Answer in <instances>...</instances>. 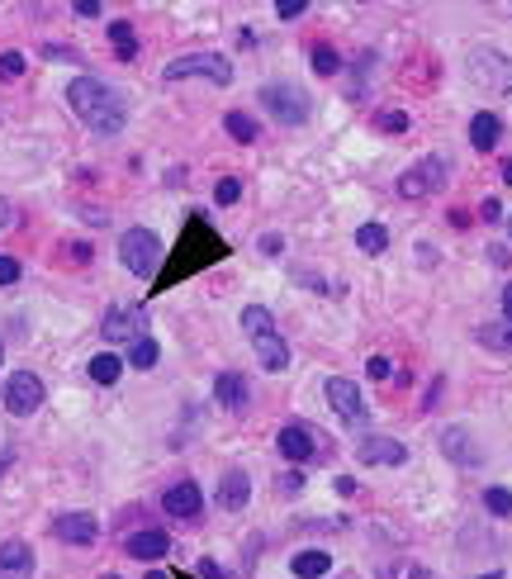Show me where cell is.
<instances>
[{
	"label": "cell",
	"instance_id": "1",
	"mask_svg": "<svg viewBox=\"0 0 512 579\" xmlns=\"http://www.w3.org/2000/svg\"><path fill=\"white\" fill-rule=\"evenodd\" d=\"M67 105H72V114L85 123V129L100 133V138L123 133V123H128L123 95L110 86V81H100V76H72L67 81Z\"/></svg>",
	"mask_w": 512,
	"mask_h": 579
},
{
	"label": "cell",
	"instance_id": "2",
	"mask_svg": "<svg viewBox=\"0 0 512 579\" xmlns=\"http://www.w3.org/2000/svg\"><path fill=\"white\" fill-rule=\"evenodd\" d=\"M223 257H228V242L209 229V219H204V214H190L185 233H181V247H176V261H171V271H157L153 295H162V290H171L176 280L195 276V271H204V266L223 261Z\"/></svg>",
	"mask_w": 512,
	"mask_h": 579
},
{
	"label": "cell",
	"instance_id": "3",
	"mask_svg": "<svg viewBox=\"0 0 512 579\" xmlns=\"http://www.w3.org/2000/svg\"><path fill=\"white\" fill-rule=\"evenodd\" d=\"M256 105H261L275 123H285V129H304L313 119V100L304 86H294V81H266L261 91H256Z\"/></svg>",
	"mask_w": 512,
	"mask_h": 579
},
{
	"label": "cell",
	"instance_id": "4",
	"mask_svg": "<svg viewBox=\"0 0 512 579\" xmlns=\"http://www.w3.org/2000/svg\"><path fill=\"white\" fill-rule=\"evenodd\" d=\"M162 252L166 247H162V238L153 229H123V238H119V261H123V271L138 276V280H147V276L157 280Z\"/></svg>",
	"mask_w": 512,
	"mask_h": 579
},
{
	"label": "cell",
	"instance_id": "5",
	"mask_svg": "<svg viewBox=\"0 0 512 579\" xmlns=\"http://www.w3.org/2000/svg\"><path fill=\"white\" fill-rule=\"evenodd\" d=\"M446 181H451V157H446V152H427V157H418L413 167L399 176V195L403 200H427V195L446 191Z\"/></svg>",
	"mask_w": 512,
	"mask_h": 579
},
{
	"label": "cell",
	"instance_id": "6",
	"mask_svg": "<svg viewBox=\"0 0 512 579\" xmlns=\"http://www.w3.org/2000/svg\"><path fill=\"white\" fill-rule=\"evenodd\" d=\"M166 81H213V86H232V62L223 53H185L171 57L162 67Z\"/></svg>",
	"mask_w": 512,
	"mask_h": 579
},
{
	"label": "cell",
	"instance_id": "7",
	"mask_svg": "<svg viewBox=\"0 0 512 579\" xmlns=\"http://www.w3.org/2000/svg\"><path fill=\"white\" fill-rule=\"evenodd\" d=\"M465 72H469L475 86L494 91V95H512V57L507 53H498V48H469Z\"/></svg>",
	"mask_w": 512,
	"mask_h": 579
},
{
	"label": "cell",
	"instance_id": "8",
	"mask_svg": "<svg viewBox=\"0 0 512 579\" xmlns=\"http://www.w3.org/2000/svg\"><path fill=\"white\" fill-rule=\"evenodd\" d=\"M0 399H5V408L15 413V418H29V413L43 408L48 389H43V380L34 376V370H15V376L5 380V389H0Z\"/></svg>",
	"mask_w": 512,
	"mask_h": 579
},
{
	"label": "cell",
	"instance_id": "9",
	"mask_svg": "<svg viewBox=\"0 0 512 579\" xmlns=\"http://www.w3.org/2000/svg\"><path fill=\"white\" fill-rule=\"evenodd\" d=\"M100 333H104V342H138V338H147V304H114V309H104Z\"/></svg>",
	"mask_w": 512,
	"mask_h": 579
},
{
	"label": "cell",
	"instance_id": "10",
	"mask_svg": "<svg viewBox=\"0 0 512 579\" xmlns=\"http://www.w3.org/2000/svg\"><path fill=\"white\" fill-rule=\"evenodd\" d=\"M275 451H281L290 466H309L318 456V432L304 418H294V423H285L281 432H275Z\"/></svg>",
	"mask_w": 512,
	"mask_h": 579
},
{
	"label": "cell",
	"instance_id": "11",
	"mask_svg": "<svg viewBox=\"0 0 512 579\" xmlns=\"http://www.w3.org/2000/svg\"><path fill=\"white\" fill-rule=\"evenodd\" d=\"M323 395H328V404H332V413H337L341 423H351V427L366 423V399H360V385H356V380L332 376V380L323 385Z\"/></svg>",
	"mask_w": 512,
	"mask_h": 579
},
{
	"label": "cell",
	"instance_id": "12",
	"mask_svg": "<svg viewBox=\"0 0 512 579\" xmlns=\"http://www.w3.org/2000/svg\"><path fill=\"white\" fill-rule=\"evenodd\" d=\"M162 508H166V518H176V523H200L204 494H200L195 480H176V485L162 494Z\"/></svg>",
	"mask_w": 512,
	"mask_h": 579
},
{
	"label": "cell",
	"instance_id": "13",
	"mask_svg": "<svg viewBox=\"0 0 512 579\" xmlns=\"http://www.w3.org/2000/svg\"><path fill=\"white\" fill-rule=\"evenodd\" d=\"M53 536L67 546H95L100 542V518L95 513H62L53 518Z\"/></svg>",
	"mask_w": 512,
	"mask_h": 579
},
{
	"label": "cell",
	"instance_id": "14",
	"mask_svg": "<svg viewBox=\"0 0 512 579\" xmlns=\"http://www.w3.org/2000/svg\"><path fill=\"white\" fill-rule=\"evenodd\" d=\"M356 461L360 466H409V447L399 437H366L356 447Z\"/></svg>",
	"mask_w": 512,
	"mask_h": 579
},
{
	"label": "cell",
	"instance_id": "15",
	"mask_svg": "<svg viewBox=\"0 0 512 579\" xmlns=\"http://www.w3.org/2000/svg\"><path fill=\"white\" fill-rule=\"evenodd\" d=\"M213 399H219V408H228V413H247V399H251L247 376H238V370H219V376H213Z\"/></svg>",
	"mask_w": 512,
	"mask_h": 579
},
{
	"label": "cell",
	"instance_id": "16",
	"mask_svg": "<svg viewBox=\"0 0 512 579\" xmlns=\"http://www.w3.org/2000/svg\"><path fill=\"white\" fill-rule=\"evenodd\" d=\"M441 451H446V461H456V466H465V470H475V466L484 461L479 442L469 437L465 427H446V432H441Z\"/></svg>",
	"mask_w": 512,
	"mask_h": 579
},
{
	"label": "cell",
	"instance_id": "17",
	"mask_svg": "<svg viewBox=\"0 0 512 579\" xmlns=\"http://www.w3.org/2000/svg\"><path fill=\"white\" fill-rule=\"evenodd\" d=\"M0 579H34V551H29V542H19V536L0 542Z\"/></svg>",
	"mask_w": 512,
	"mask_h": 579
},
{
	"label": "cell",
	"instance_id": "18",
	"mask_svg": "<svg viewBox=\"0 0 512 579\" xmlns=\"http://www.w3.org/2000/svg\"><path fill=\"white\" fill-rule=\"evenodd\" d=\"M213 499H219L223 513H242L247 499H251V475L247 470H228L219 480V494H213Z\"/></svg>",
	"mask_w": 512,
	"mask_h": 579
},
{
	"label": "cell",
	"instance_id": "19",
	"mask_svg": "<svg viewBox=\"0 0 512 579\" xmlns=\"http://www.w3.org/2000/svg\"><path fill=\"white\" fill-rule=\"evenodd\" d=\"M123 551L133 555V561H162V555L171 551V536L162 527H143V532H133L123 542Z\"/></svg>",
	"mask_w": 512,
	"mask_h": 579
},
{
	"label": "cell",
	"instance_id": "20",
	"mask_svg": "<svg viewBox=\"0 0 512 579\" xmlns=\"http://www.w3.org/2000/svg\"><path fill=\"white\" fill-rule=\"evenodd\" d=\"M251 347H256V361H261V370H271V376H281V370L290 366V342L281 333H256Z\"/></svg>",
	"mask_w": 512,
	"mask_h": 579
},
{
	"label": "cell",
	"instance_id": "21",
	"mask_svg": "<svg viewBox=\"0 0 512 579\" xmlns=\"http://www.w3.org/2000/svg\"><path fill=\"white\" fill-rule=\"evenodd\" d=\"M498 142H503V119L479 110L475 119H469V148H475V152H494Z\"/></svg>",
	"mask_w": 512,
	"mask_h": 579
},
{
	"label": "cell",
	"instance_id": "22",
	"mask_svg": "<svg viewBox=\"0 0 512 579\" xmlns=\"http://www.w3.org/2000/svg\"><path fill=\"white\" fill-rule=\"evenodd\" d=\"M290 570H294V579H323V574H332V555L328 551H299L290 561Z\"/></svg>",
	"mask_w": 512,
	"mask_h": 579
},
{
	"label": "cell",
	"instance_id": "23",
	"mask_svg": "<svg viewBox=\"0 0 512 579\" xmlns=\"http://www.w3.org/2000/svg\"><path fill=\"white\" fill-rule=\"evenodd\" d=\"M85 370H91V380H95V385H119V376H123V357H119V351H95Z\"/></svg>",
	"mask_w": 512,
	"mask_h": 579
},
{
	"label": "cell",
	"instance_id": "24",
	"mask_svg": "<svg viewBox=\"0 0 512 579\" xmlns=\"http://www.w3.org/2000/svg\"><path fill=\"white\" fill-rule=\"evenodd\" d=\"M110 38H114V57L119 62H133L138 57V34L128 19H110Z\"/></svg>",
	"mask_w": 512,
	"mask_h": 579
},
{
	"label": "cell",
	"instance_id": "25",
	"mask_svg": "<svg viewBox=\"0 0 512 579\" xmlns=\"http://www.w3.org/2000/svg\"><path fill=\"white\" fill-rule=\"evenodd\" d=\"M223 129L232 133V142H256V133H261V123H256L247 110H228V114H223Z\"/></svg>",
	"mask_w": 512,
	"mask_h": 579
},
{
	"label": "cell",
	"instance_id": "26",
	"mask_svg": "<svg viewBox=\"0 0 512 579\" xmlns=\"http://www.w3.org/2000/svg\"><path fill=\"white\" fill-rule=\"evenodd\" d=\"M356 247L366 257H379L384 247H389V229H384V223H360V229H356Z\"/></svg>",
	"mask_w": 512,
	"mask_h": 579
},
{
	"label": "cell",
	"instance_id": "27",
	"mask_svg": "<svg viewBox=\"0 0 512 579\" xmlns=\"http://www.w3.org/2000/svg\"><path fill=\"white\" fill-rule=\"evenodd\" d=\"M133 370H153L157 361H162V347L153 342V338H138V342H128V357H123Z\"/></svg>",
	"mask_w": 512,
	"mask_h": 579
},
{
	"label": "cell",
	"instance_id": "28",
	"mask_svg": "<svg viewBox=\"0 0 512 579\" xmlns=\"http://www.w3.org/2000/svg\"><path fill=\"white\" fill-rule=\"evenodd\" d=\"M242 333L247 338H256V333H275V314L266 304H247L242 309Z\"/></svg>",
	"mask_w": 512,
	"mask_h": 579
},
{
	"label": "cell",
	"instance_id": "29",
	"mask_svg": "<svg viewBox=\"0 0 512 579\" xmlns=\"http://www.w3.org/2000/svg\"><path fill=\"white\" fill-rule=\"evenodd\" d=\"M479 342L488 351H507V357H512V323H484L479 328Z\"/></svg>",
	"mask_w": 512,
	"mask_h": 579
},
{
	"label": "cell",
	"instance_id": "30",
	"mask_svg": "<svg viewBox=\"0 0 512 579\" xmlns=\"http://www.w3.org/2000/svg\"><path fill=\"white\" fill-rule=\"evenodd\" d=\"M484 508L494 513V518H512V489L488 485V489H484Z\"/></svg>",
	"mask_w": 512,
	"mask_h": 579
},
{
	"label": "cell",
	"instance_id": "31",
	"mask_svg": "<svg viewBox=\"0 0 512 579\" xmlns=\"http://www.w3.org/2000/svg\"><path fill=\"white\" fill-rule=\"evenodd\" d=\"M313 72H318V76H337V72H341V53L328 48V44H318V48H313Z\"/></svg>",
	"mask_w": 512,
	"mask_h": 579
},
{
	"label": "cell",
	"instance_id": "32",
	"mask_svg": "<svg viewBox=\"0 0 512 579\" xmlns=\"http://www.w3.org/2000/svg\"><path fill=\"white\" fill-rule=\"evenodd\" d=\"M375 129H379V133H409L413 119L403 114V110H384V114H375Z\"/></svg>",
	"mask_w": 512,
	"mask_h": 579
},
{
	"label": "cell",
	"instance_id": "33",
	"mask_svg": "<svg viewBox=\"0 0 512 579\" xmlns=\"http://www.w3.org/2000/svg\"><path fill=\"white\" fill-rule=\"evenodd\" d=\"M213 200H219V204H238L242 200V181L238 176H223L219 185H213Z\"/></svg>",
	"mask_w": 512,
	"mask_h": 579
},
{
	"label": "cell",
	"instance_id": "34",
	"mask_svg": "<svg viewBox=\"0 0 512 579\" xmlns=\"http://www.w3.org/2000/svg\"><path fill=\"white\" fill-rule=\"evenodd\" d=\"M15 76H25V53H0V81H15Z\"/></svg>",
	"mask_w": 512,
	"mask_h": 579
},
{
	"label": "cell",
	"instance_id": "35",
	"mask_svg": "<svg viewBox=\"0 0 512 579\" xmlns=\"http://www.w3.org/2000/svg\"><path fill=\"white\" fill-rule=\"evenodd\" d=\"M19 276H25V266H19L15 257H0V285H15Z\"/></svg>",
	"mask_w": 512,
	"mask_h": 579
},
{
	"label": "cell",
	"instance_id": "36",
	"mask_svg": "<svg viewBox=\"0 0 512 579\" xmlns=\"http://www.w3.org/2000/svg\"><path fill=\"white\" fill-rule=\"evenodd\" d=\"M366 370H370V380H389V376H394L389 357H370V361H366Z\"/></svg>",
	"mask_w": 512,
	"mask_h": 579
},
{
	"label": "cell",
	"instance_id": "37",
	"mask_svg": "<svg viewBox=\"0 0 512 579\" xmlns=\"http://www.w3.org/2000/svg\"><path fill=\"white\" fill-rule=\"evenodd\" d=\"M304 10H309L304 0H281V5H275V15H281V19H299Z\"/></svg>",
	"mask_w": 512,
	"mask_h": 579
},
{
	"label": "cell",
	"instance_id": "38",
	"mask_svg": "<svg viewBox=\"0 0 512 579\" xmlns=\"http://www.w3.org/2000/svg\"><path fill=\"white\" fill-rule=\"evenodd\" d=\"M195 574H200V579H228V570H223L219 561H200V565H195Z\"/></svg>",
	"mask_w": 512,
	"mask_h": 579
},
{
	"label": "cell",
	"instance_id": "39",
	"mask_svg": "<svg viewBox=\"0 0 512 579\" xmlns=\"http://www.w3.org/2000/svg\"><path fill=\"white\" fill-rule=\"evenodd\" d=\"M479 219H484V223H498V219H503V204H498V200H484V204H479Z\"/></svg>",
	"mask_w": 512,
	"mask_h": 579
},
{
	"label": "cell",
	"instance_id": "40",
	"mask_svg": "<svg viewBox=\"0 0 512 579\" xmlns=\"http://www.w3.org/2000/svg\"><path fill=\"white\" fill-rule=\"evenodd\" d=\"M43 57H48V62H76V53H72V48H57V44L43 48Z\"/></svg>",
	"mask_w": 512,
	"mask_h": 579
},
{
	"label": "cell",
	"instance_id": "41",
	"mask_svg": "<svg viewBox=\"0 0 512 579\" xmlns=\"http://www.w3.org/2000/svg\"><path fill=\"white\" fill-rule=\"evenodd\" d=\"M281 489H285V494H299V489H304V475H299V470H290L285 480H281Z\"/></svg>",
	"mask_w": 512,
	"mask_h": 579
},
{
	"label": "cell",
	"instance_id": "42",
	"mask_svg": "<svg viewBox=\"0 0 512 579\" xmlns=\"http://www.w3.org/2000/svg\"><path fill=\"white\" fill-rule=\"evenodd\" d=\"M72 10H76L81 19H95V15H100V5H95V0H76V5H72Z\"/></svg>",
	"mask_w": 512,
	"mask_h": 579
},
{
	"label": "cell",
	"instance_id": "43",
	"mask_svg": "<svg viewBox=\"0 0 512 579\" xmlns=\"http://www.w3.org/2000/svg\"><path fill=\"white\" fill-rule=\"evenodd\" d=\"M281 247H285V242L275 238V233H266V238H261V252H266V257H275V252H281Z\"/></svg>",
	"mask_w": 512,
	"mask_h": 579
},
{
	"label": "cell",
	"instance_id": "44",
	"mask_svg": "<svg viewBox=\"0 0 512 579\" xmlns=\"http://www.w3.org/2000/svg\"><path fill=\"white\" fill-rule=\"evenodd\" d=\"M503 323H512V280L503 285Z\"/></svg>",
	"mask_w": 512,
	"mask_h": 579
},
{
	"label": "cell",
	"instance_id": "45",
	"mask_svg": "<svg viewBox=\"0 0 512 579\" xmlns=\"http://www.w3.org/2000/svg\"><path fill=\"white\" fill-rule=\"evenodd\" d=\"M503 181H507V185H512V157H507V162H503Z\"/></svg>",
	"mask_w": 512,
	"mask_h": 579
},
{
	"label": "cell",
	"instance_id": "46",
	"mask_svg": "<svg viewBox=\"0 0 512 579\" xmlns=\"http://www.w3.org/2000/svg\"><path fill=\"white\" fill-rule=\"evenodd\" d=\"M143 579H166V570H147Z\"/></svg>",
	"mask_w": 512,
	"mask_h": 579
},
{
	"label": "cell",
	"instance_id": "47",
	"mask_svg": "<svg viewBox=\"0 0 512 579\" xmlns=\"http://www.w3.org/2000/svg\"><path fill=\"white\" fill-rule=\"evenodd\" d=\"M475 579H503V570H488V574H475Z\"/></svg>",
	"mask_w": 512,
	"mask_h": 579
},
{
	"label": "cell",
	"instance_id": "48",
	"mask_svg": "<svg viewBox=\"0 0 512 579\" xmlns=\"http://www.w3.org/2000/svg\"><path fill=\"white\" fill-rule=\"evenodd\" d=\"M0 223H10V204H0Z\"/></svg>",
	"mask_w": 512,
	"mask_h": 579
},
{
	"label": "cell",
	"instance_id": "49",
	"mask_svg": "<svg viewBox=\"0 0 512 579\" xmlns=\"http://www.w3.org/2000/svg\"><path fill=\"white\" fill-rule=\"evenodd\" d=\"M507 238H512V214H507Z\"/></svg>",
	"mask_w": 512,
	"mask_h": 579
},
{
	"label": "cell",
	"instance_id": "50",
	"mask_svg": "<svg viewBox=\"0 0 512 579\" xmlns=\"http://www.w3.org/2000/svg\"><path fill=\"white\" fill-rule=\"evenodd\" d=\"M0 361H5V342H0Z\"/></svg>",
	"mask_w": 512,
	"mask_h": 579
},
{
	"label": "cell",
	"instance_id": "51",
	"mask_svg": "<svg viewBox=\"0 0 512 579\" xmlns=\"http://www.w3.org/2000/svg\"><path fill=\"white\" fill-rule=\"evenodd\" d=\"M104 579H119V574H104Z\"/></svg>",
	"mask_w": 512,
	"mask_h": 579
}]
</instances>
